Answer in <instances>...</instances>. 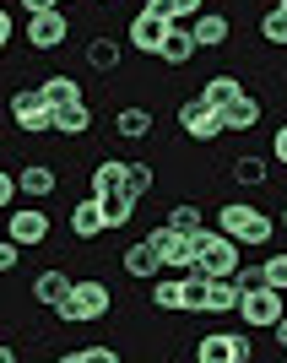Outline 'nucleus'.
I'll return each mask as SVG.
<instances>
[{
    "instance_id": "1",
    "label": "nucleus",
    "mask_w": 287,
    "mask_h": 363,
    "mask_svg": "<svg viewBox=\"0 0 287 363\" xmlns=\"http://www.w3.org/2000/svg\"><path fill=\"white\" fill-rule=\"evenodd\" d=\"M108 309H114V293H108V282H103V277L71 282V293H65V298L55 303V315H60L65 325H92V320H103Z\"/></svg>"
},
{
    "instance_id": "2",
    "label": "nucleus",
    "mask_w": 287,
    "mask_h": 363,
    "mask_svg": "<svg viewBox=\"0 0 287 363\" xmlns=\"http://www.w3.org/2000/svg\"><path fill=\"white\" fill-rule=\"evenodd\" d=\"M217 228L223 233H233L239 244H255V250H266L276 233V223L260 206H249V201H227V206H217Z\"/></svg>"
},
{
    "instance_id": "3",
    "label": "nucleus",
    "mask_w": 287,
    "mask_h": 363,
    "mask_svg": "<svg viewBox=\"0 0 287 363\" xmlns=\"http://www.w3.org/2000/svg\"><path fill=\"white\" fill-rule=\"evenodd\" d=\"M196 266H201L206 277H233V272H239V239L206 223V228L196 233Z\"/></svg>"
},
{
    "instance_id": "4",
    "label": "nucleus",
    "mask_w": 287,
    "mask_h": 363,
    "mask_svg": "<svg viewBox=\"0 0 287 363\" xmlns=\"http://www.w3.org/2000/svg\"><path fill=\"white\" fill-rule=\"evenodd\" d=\"M233 315H239L249 331H271L276 320L287 315V293H276V288H266V282H260V288L239 293V309H233Z\"/></svg>"
},
{
    "instance_id": "5",
    "label": "nucleus",
    "mask_w": 287,
    "mask_h": 363,
    "mask_svg": "<svg viewBox=\"0 0 287 363\" xmlns=\"http://www.w3.org/2000/svg\"><path fill=\"white\" fill-rule=\"evenodd\" d=\"M28 49H38V55H55V49L71 38V16H65V6H49V11H33L28 16Z\"/></svg>"
},
{
    "instance_id": "6",
    "label": "nucleus",
    "mask_w": 287,
    "mask_h": 363,
    "mask_svg": "<svg viewBox=\"0 0 287 363\" xmlns=\"http://www.w3.org/2000/svg\"><path fill=\"white\" fill-rule=\"evenodd\" d=\"M255 347L244 331H212V336H196V363H249Z\"/></svg>"
},
{
    "instance_id": "7",
    "label": "nucleus",
    "mask_w": 287,
    "mask_h": 363,
    "mask_svg": "<svg viewBox=\"0 0 287 363\" xmlns=\"http://www.w3.org/2000/svg\"><path fill=\"white\" fill-rule=\"evenodd\" d=\"M147 244L163 255L168 272H190V266H196V239H190V233H179V228H168V223H163V228H152Z\"/></svg>"
},
{
    "instance_id": "8",
    "label": "nucleus",
    "mask_w": 287,
    "mask_h": 363,
    "mask_svg": "<svg viewBox=\"0 0 287 363\" xmlns=\"http://www.w3.org/2000/svg\"><path fill=\"white\" fill-rule=\"evenodd\" d=\"M49 233H55V223H49L44 201H38V206H22V212H6V239H16L22 250L49 244Z\"/></svg>"
},
{
    "instance_id": "9",
    "label": "nucleus",
    "mask_w": 287,
    "mask_h": 363,
    "mask_svg": "<svg viewBox=\"0 0 287 363\" xmlns=\"http://www.w3.org/2000/svg\"><path fill=\"white\" fill-rule=\"evenodd\" d=\"M11 125H16V130H28V136H44L49 125H55V114H49V104H44V92H38V87L11 92Z\"/></svg>"
},
{
    "instance_id": "10",
    "label": "nucleus",
    "mask_w": 287,
    "mask_h": 363,
    "mask_svg": "<svg viewBox=\"0 0 287 363\" xmlns=\"http://www.w3.org/2000/svg\"><path fill=\"white\" fill-rule=\"evenodd\" d=\"M125 38H130V49H136V55H157V49H163V38H168V22H163L157 11H147V6H141V11L130 16Z\"/></svg>"
},
{
    "instance_id": "11",
    "label": "nucleus",
    "mask_w": 287,
    "mask_h": 363,
    "mask_svg": "<svg viewBox=\"0 0 287 363\" xmlns=\"http://www.w3.org/2000/svg\"><path fill=\"white\" fill-rule=\"evenodd\" d=\"M179 125H184V136H190V141H217V136H223L217 108L201 104V98H184V104H179Z\"/></svg>"
},
{
    "instance_id": "12",
    "label": "nucleus",
    "mask_w": 287,
    "mask_h": 363,
    "mask_svg": "<svg viewBox=\"0 0 287 363\" xmlns=\"http://www.w3.org/2000/svg\"><path fill=\"white\" fill-rule=\"evenodd\" d=\"M190 33H196V49H223L227 38H233V22H227L223 11H206V6H201V11L190 16Z\"/></svg>"
},
{
    "instance_id": "13",
    "label": "nucleus",
    "mask_w": 287,
    "mask_h": 363,
    "mask_svg": "<svg viewBox=\"0 0 287 363\" xmlns=\"http://www.w3.org/2000/svg\"><path fill=\"white\" fill-rule=\"evenodd\" d=\"M260 114H266V104H260V98H249V92H239L233 104L217 108L223 130H260Z\"/></svg>"
},
{
    "instance_id": "14",
    "label": "nucleus",
    "mask_w": 287,
    "mask_h": 363,
    "mask_svg": "<svg viewBox=\"0 0 287 363\" xmlns=\"http://www.w3.org/2000/svg\"><path fill=\"white\" fill-rule=\"evenodd\" d=\"M120 266H125V277H136V282H152L157 272H168V266H163V255H157V250H152L147 239H136L130 250H120Z\"/></svg>"
},
{
    "instance_id": "15",
    "label": "nucleus",
    "mask_w": 287,
    "mask_h": 363,
    "mask_svg": "<svg viewBox=\"0 0 287 363\" xmlns=\"http://www.w3.org/2000/svg\"><path fill=\"white\" fill-rule=\"evenodd\" d=\"M206 293H212V277L201 266L179 272V315H206Z\"/></svg>"
},
{
    "instance_id": "16",
    "label": "nucleus",
    "mask_w": 287,
    "mask_h": 363,
    "mask_svg": "<svg viewBox=\"0 0 287 363\" xmlns=\"http://www.w3.org/2000/svg\"><path fill=\"white\" fill-rule=\"evenodd\" d=\"M55 184H60V174H55L49 163H22V174H16V190H22L28 201H49Z\"/></svg>"
},
{
    "instance_id": "17",
    "label": "nucleus",
    "mask_w": 287,
    "mask_h": 363,
    "mask_svg": "<svg viewBox=\"0 0 287 363\" xmlns=\"http://www.w3.org/2000/svg\"><path fill=\"white\" fill-rule=\"evenodd\" d=\"M157 60H168L174 71L190 65V60H196V33L184 28V22H168V38H163V49H157Z\"/></svg>"
},
{
    "instance_id": "18",
    "label": "nucleus",
    "mask_w": 287,
    "mask_h": 363,
    "mask_svg": "<svg viewBox=\"0 0 287 363\" xmlns=\"http://www.w3.org/2000/svg\"><path fill=\"white\" fill-rule=\"evenodd\" d=\"M49 130H60V136H87V130H92V104H87V98H76V104L55 108V125H49Z\"/></svg>"
},
{
    "instance_id": "19",
    "label": "nucleus",
    "mask_w": 287,
    "mask_h": 363,
    "mask_svg": "<svg viewBox=\"0 0 287 363\" xmlns=\"http://www.w3.org/2000/svg\"><path fill=\"white\" fill-rule=\"evenodd\" d=\"M65 293H71V277H65V272H55V266L33 277V303H38V309H55V303H60Z\"/></svg>"
},
{
    "instance_id": "20",
    "label": "nucleus",
    "mask_w": 287,
    "mask_h": 363,
    "mask_svg": "<svg viewBox=\"0 0 287 363\" xmlns=\"http://www.w3.org/2000/svg\"><path fill=\"white\" fill-rule=\"evenodd\" d=\"M120 60H125V44H120V38H108V33L87 38V65H92V71H120Z\"/></svg>"
},
{
    "instance_id": "21",
    "label": "nucleus",
    "mask_w": 287,
    "mask_h": 363,
    "mask_svg": "<svg viewBox=\"0 0 287 363\" xmlns=\"http://www.w3.org/2000/svg\"><path fill=\"white\" fill-rule=\"evenodd\" d=\"M71 233H76V239H98V233H108V228H103V212H98V196H81V201H76Z\"/></svg>"
},
{
    "instance_id": "22",
    "label": "nucleus",
    "mask_w": 287,
    "mask_h": 363,
    "mask_svg": "<svg viewBox=\"0 0 287 363\" xmlns=\"http://www.w3.org/2000/svg\"><path fill=\"white\" fill-rule=\"evenodd\" d=\"M114 130H120L125 141H147V136H152V108H141V104H125L120 114H114Z\"/></svg>"
},
{
    "instance_id": "23",
    "label": "nucleus",
    "mask_w": 287,
    "mask_h": 363,
    "mask_svg": "<svg viewBox=\"0 0 287 363\" xmlns=\"http://www.w3.org/2000/svg\"><path fill=\"white\" fill-rule=\"evenodd\" d=\"M98 212H103V228H130L136 201L125 196V190H108V196H98Z\"/></svg>"
},
{
    "instance_id": "24",
    "label": "nucleus",
    "mask_w": 287,
    "mask_h": 363,
    "mask_svg": "<svg viewBox=\"0 0 287 363\" xmlns=\"http://www.w3.org/2000/svg\"><path fill=\"white\" fill-rule=\"evenodd\" d=\"M239 76H206V82H201V92H196V98H201V104H212V108H223V104H233V98H239Z\"/></svg>"
},
{
    "instance_id": "25",
    "label": "nucleus",
    "mask_w": 287,
    "mask_h": 363,
    "mask_svg": "<svg viewBox=\"0 0 287 363\" xmlns=\"http://www.w3.org/2000/svg\"><path fill=\"white\" fill-rule=\"evenodd\" d=\"M120 179H125V163L120 157H103V163H92V174H87V196H108V190H120Z\"/></svg>"
},
{
    "instance_id": "26",
    "label": "nucleus",
    "mask_w": 287,
    "mask_h": 363,
    "mask_svg": "<svg viewBox=\"0 0 287 363\" xmlns=\"http://www.w3.org/2000/svg\"><path fill=\"white\" fill-rule=\"evenodd\" d=\"M38 92H44V104H49V114H55V108H65V104H76V98H81V87H76V76H44V82H38Z\"/></svg>"
},
{
    "instance_id": "27",
    "label": "nucleus",
    "mask_w": 287,
    "mask_h": 363,
    "mask_svg": "<svg viewBox=\"0 0 287 363\" xmlns=\"http://www.w3.org/2000/svg\"><path fill=\"white\" fill-rule=\"evenodd\" d=\"M233 309H239V282H233V277H212L206 315H233Z\"/></svg>"
},
{
    "instance_id": "28",
    "label": "nucleus",
    "mask_w": 287,
    "mask_h": 363,
    "mask_svg": "<svg viewBox=\"0 0 287 363\" xmlns=\"http://www.w3.org/2000/svg\"><path fill=\"white\" fill-rule=\"evenodd\" d=\"M152 184H157V174H152V163H125V179H120V190L130 201H141V196H152Z\"/></svg>"
},
{
    "instance_id": "29",
    "label": "nucleus",
    "mask_w": 287,
    "mask_h": 363,
    "mask_svg": "<svg viewBox=\"0 0 287 363\" xmlns=\"http://www.w3.org/2000/svg\"><path fill=\"white\" fill-rule=\"evenodd\" d=\"M271 179V168H266V157H255V152H244L239 163H233V184H244V190H255V184Z\"/></svg>"
},
{
    "instance_id": "30",
    "label": "nucleus",
    "mask_w": 287,
    "mask_h": 363,
    "mask_svg": "<svg viewBox=\"0 0 287 363\" xmlns=\"http://www.w3.org/2000/svg\"><path fill=\"white\" fill-rule=\"evenodd\" d=\"M168 228H179V233H190V239H196L201 228H206V212H201L196 201H179V206H168Z\"/></svg>"
},
{
    "instance_id": "31",
    "label": "nucleus",
    "mask_w": 287,
    "mask_h": 363,
    "mask_svg": "<svg viewBox=\"0 0 287 363\" xmlns=\"http://www.w3.org/2000/svg\"><path fill=\"white\" fill-rule=\"evenodd\" d=\"M152 303H157V309H168V315H179V272L174 277H152Z\"/></svg>"
},
{
    "instance_id": "32",
    "label": "nucleus",
    "mask_w": 287,
    "mask_h": 363,
    "mask_svg": "<svg viewBox=\"0 0 287 363\" xmlns=\"http://www.w3.org/2000/svg\"><path fill=\"white\" fill-rule=\"evenodd\" d=\"M206 0H147V11H157L163 22H190Z\"/></svg>"
},
{
    "instance_id": "33",
    "label": "nucleus",
    "mask_w": 287,
    "mask_h": 363,
    "mask_svg": "<svg viewBox=\"0 0 287 363\" xmlns=\"http://www.w3.org/2000/svg\"><path fill=\"white\" fill-rule=\"evenodd\" d=\"M65 363H120V347H108V342H92V347H71Z\"/></svg>"
},
{
    "instance_id": "34",
    "label": "nucleus",
    "mask_w": 287,
    "mask_h": 363,
    "mask_svg": "<svg viewBox=\"0 0 287 363\" xmlns=\"http://www.w3.org/2000/svg\"><path fill=\"white\" fill-rule=\"evenodd\" d=\"M260 38H266V44H276V49H287V11H266L260 16Z\"/></svg>"
},
{
    "instance_id": "35",
    "label": "nucleus",
    "mask_w": 287,
    "mask_h": 363,
    "mask_svg": "<svg viewBox=\"0 0 287 363\" xmlns=\"http://www.w3.org/2000/svg\"><path fill=\"white\" fill-rule=\"evenodd\" d=\"M260 277H266V288L287 293V255H260Z\"/></svg>"
},
{
    "instance_id": "36",
    "label": "nucleus",
    "mask_w": 287,
    "mask_h": 363,
    "mask_svg": "<svg viewBox=\"0 0 287 363\" xmlns=\"http://www.w3.org/2000/svg\"><path fill=\"white\" fill-rule=\"evenodd\" d=\"M16 260H22V244L0 233V277H6V272H16Z\"/></svg>"
},
{
    "instance_id": "37",
    "label": "nucleus",
    "mask_w": 287,
    "mask_h": 363,
    "mask_svg": "<svg viewBox=\"0 0 287 363\" xmlns=\"http://www.w3.org/2000/svg\"><path fill=\"white\" fill-rule=\"evenodd\" d=\"M233 282H239V293H249V288H260L266 277H260V266H244V260H239V272H233Z\"/></svg>"
},
{
    "instance_id": "38",
    "label": "nucleus",
    "mask_w": 287,
    "mask_h": 363,
    "mask_svg": "<svg viewBox=\"0 0 287 363\" xmlns=\"http://www.w3.org/2000/svg\"><path fill=\"white\" fill-rule=\"evenodd\" d=\"M16 196H22V190H16V174H6V168H0V212H11Z\"/></svg>"
},
{
    "instance_id": "39",
    "label": "nucleus",
    "mask_w": 287,
    "mask_h": 363,
    "mask_svg": "<svg viewBox=\"0 0 287 363\" xmlns=\"http://www.w3.org/2000/svg\"><path fill=\"white\" fill-rule=\"evenodd\" d=\"M271 157L287 168V125H276V136H271Z\"/></svg>"
},
{
    "instance_id": "40",
    "label": "nucleus",
    "mask_w": 287,
    "mask_h": 363,
    "mask_svg": "<svg viewBox=\"0 0 287 363\" xmlns=\"http://www.w3.org/2000/svg\"><path fill=\"white\" fill-rule=\"evenodd\" d=\"M11 44V11H6V6H0V49Z\"/></svg>"
},
{
    "instance_id": "41",
    "label": "nucleus",
    "mask_w": 287,
    "mask_h": 363,
    "mask_svg": "<svg viewBox=\"0 0 287 363\" xmlns=\"http://www.w3.org/2000/svg\"><path fill=\"white\" fill-rule=\"evenodd\" d=\"M49 6H60V0H22V11H28V16L33 11H49Z\"/></svg>"
},
{
    "instance_id": "42",
    "label": "nucleus",
    "mask_w": 287,
    "mask_h": 363,
    "mask_svg": "<svg viewBox=\"0 0 287 363\" xmlns=\"http://www.w3.org/2000/svg\"><path fill=\"white\" fill-rule=\"evenodd\" d=\"M271 331H276V347H282V352H287V315H282V320H276Z\"/></svg>"
},
{
    "instance_id": "43",
    "label": "nucleus",
    "mask_w": 287,
    "mask_h": 363,
    "mask_svg": "<svg viewBox=\"0 0 287 363\" xmlns=\"http://www.w3.org/2000/svg\"><path fill=\"white\" fill-rule=\"evenodd\" d=\"M11 358H16V352H11V347H6V342H0V363H11Z\"/></svg>"
},
{
    "instance_id": "44",
    "label": "nucleus",
    "mask_w": 287,
    "mask_h": 363,
    "mask_svg": "<svg viewBox=\"0 0 287 363\" xmlns=\"http://www.w3.org/2000/svg\"><path fill=\"white\" fill-rule=\"evenodd\" d=\"M276 228H282V233H287V206H282V223H276Z\"/></svg>"
},
{
    "instance_id": "45",
    "label": "nucleus",
    "mask_w": 287,
    "mask_h": 363,
    "mask_svg": "<svg viewBox=\"0 0 287 363\" xmlns=\"http://www.w3.org/2000/svg\"><path fill=\"white\" fill-rule=\"evenodd\" d=\"M276 11H287V0H276Z\"/></svg>"
},
{
    "instance_id": "46",
    "label": "nucleus",
    "mask_w": 287,
    "mask_h": 363,
    "mask_svg": "<svg viewBox=\"0 0 287 363\" xmlns=\"http://www.w3.org/2000/svg\"><path fill=\"white\" fill-rule=\"evenodd\" d=\"M0 55H6V49H0Z\"/></svg>"
},
{
    "instance_id": "47",
    "label": "nucleus",
    "mask_w": 287,
    "mask_h": 363,
    "mask_svg": "<svg viewBox=\"0 0 287 363\" xmlns=\"http://www.w3.org/2000/svg\"><path fill=\"white\" fill-rule=\"evenodd\" d=\"M60 6H65V0H60Z\"/></svg>"
},
{
    "instance_id": "48",
    "label": "nucleus",
    "mask_w": 287,
    "mask_h": 363,
    "mask_svg": "<svg viewBox=\"0 0 287 363\" xmlns=\"http://www.w3.org/2000/svg\"><path fill=\"white\" fill-rule=\"evenodd\" d=\"M103 6H108V0H103Z\"/></svg>"
}]
</instances>
